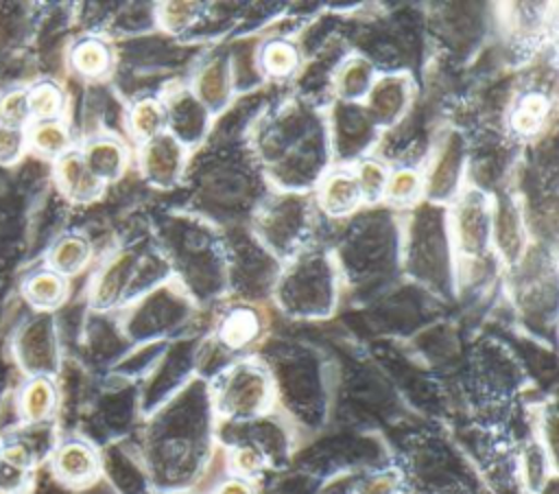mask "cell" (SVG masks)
Listing matches in <instances>:
<instances>
[{
  "label": "cell",
  "instance_id": "cell-1",
  "mask_svg": "<svg viewBox=\"0 0 559 494\" xmlns=\"http://www.w3.org/2000/svg\"><path fill=\"white\" fill-rule=\"evenodd\" d=\"M273 402V383L266 369L245 361L227 369L214 387V407L229 420H253Z\"/></svg>",
  "mask_w": 559,
  "mask_h": 494
},
{
  "label": "cell",
  "instance_id": "cell-2",
  "mask_svg": "<svg viewBox=\"0 0 559 494\" xmlns=\"http://www.w3.org/2000/svg\"><path fill=\"white\" fill-rule=\"evenodd\" d=\"M15 354L24 372L31 376H48L57 372L59 365V348L52 319L48 315H39L28 321L15 341Z\"/></svg>",
  "mask_w": 559,
  "mask_h": 494
},
{
  "label": "cell",
  "instance_id": "cell-3",
  "mask_svg": "<svg viewBox=\"0 0 559 494\" xmlns=\"http://www.w3.org/2000/svg\"><path fill=\"white\" fill-rule=\"evenodd\" d=\"M186 162L183 144L173 133H159L144 142L140 153V166L146 179L155 186H173Z\"/></svg>",
  "mask_w": 559,
  "mask_h": 494
},
{
  "label": "cell",
  "instance_id": "cell-4",
  "mask_svg": "<svg viewBox=\"0 0 559 494\" xmlns=\"http://www.w3.org/2000/svg\"><path fill=\"white\" fill-rule=\"evenodd\" d=\"M452 232L465 254H480L489 243V210L480 195L469 192L459 199L452 212Z\"/></svg>",
  "mask_w": 559,
  "mask_h": 494
},
{
  "label": "cell",
  "instance_id": "cell-5",
  "mask_svg": "<svg viewBox=\"0 0 559 494\" xmlns=\"http://www.w3.org/2000/svg\"><path fill=\"white\" fill-rule=\"evenodd\" d=\"M55 474L72 487H83L98 477L100 461L96 450L83 439H68L52 455Z\"/></svg>",
  "mask_w": 559,
  "mask_h": 494
},
{
  "label": "cell",
  "instance_id": "cell-6",
  "mask_svg": "<svg viewBox=\"0 0 559 494\" xmlns=\"http://www.w3.org/2000/svg\"><path fill=\"white\" fill-rule=\"evenodd\" d=\"M55 179L59 190L72 201H92L100 195L103 181L83 162L81 153L66 151L55 166Z\"/></svg>",
  "mask_w": 559,
  "mask_h": 494
},
{
  "label": "cell",
  "instance_id": "cell-7",
  "mask_svg": "<svg viewBox=\"0 0 559 494\" xmlns=\"http://www.w3.org/2000/svg\"><path fill=\"white\" fill-rule=\"evenodd\" d=\"M81 157L87 164V168L94 173V177L100 179L103 184L118 179L127 166V151L122 142L109 136L92 138L85 144Z\"/></svg>",
  "mask_w": 559,
  "mask_h": 494
},
{
  "label": "cell",
  "instance_id": "cell-8",
  "mask_svg": "<svg viewBox=\"0 0 559 494\" xmlns=\"http://www.w3.org/2000/svg\"><path fill=\"white\" fill-rule=\"evenodd\" d=\"M360 199L358 181L349 170H334L319 186V203L332 216L349 214Z\"/></svg>",
  "mask_w": 559,
  "mask_h": 494
},
{
  "label": "cell",
  "instance_id": "cell-9",
  "mask_svg": "<svg viewBox=\"0 0 559 494\" xmlns=\"http://www.w3.org/2000/svg\"><path fill=\"white\" fill-rule=\"evenodd\" d=\"M35 455L24 442H9L0 450V494H20L28 481Z\"/></svg>",
  "mask_w": 559,
  "mask_h": 494
},
{
  "label": "cell",
  "instance_id": "cell-10",
  "mask_svg": "<svg viewBox=\"0 0 559 494\" xmlns=\"http://www.w3.org/2000/svg\"><path fill=\"white\" fill-rule=\"evenodd\" d=\"M194 98L207 109H218L229 98V68L223 59L207 61L194 81Z\"/></svg>",
  "mask_w": 559,
  "mask_h": 494
},
{
  "label": "cell",
  "instance_id": "cell-11",
  "mask_svg": "<svg viewBox=\"0 0 559 494\" xmlns=\"http://www.w3.org/2000/svg\"><path fill=\"white\" fill-rule=\"evenodd\" d=\"M57 404V389L48 376H33L20 396V413L26 422L39 424L48 420Z\"/></svg>",
  "mask_w": 559,
  "mask_h": 494
},
{
  "label": "cell",
  "instance_id": "cell-12",
  "mask_svg": "<svg viewBox=\"0 0 559 494\" xmlns=\"http://www.w3.org/2000/svg\"><path fill=\"white\" fill-rule=\"evenodd\" d=\"M90 254H92V247L83 236H79V234L61 236L48 254L50 271L59 273L61 278L72 275V273L81 271L87 264Z\"/></svg>",
  "mask_w": 559,
  "mask_h": 494
},
{
  "label": "cell",
  "instance_id": "cell-13",
  "mask_svg": "<svg viewBox=\"0 0 559 494\" xmlns=\"http://www.w3.org/2000/svg\"><path fill=\"white\" fill-rule=\"evenodd\" d=\"M258 334H260V317L251 308L229 310L218 326V339L229 350H240L249 345Z\"/></svg>",
  "mask_w": 559,
  "mask_h": 494
},
{
  "label": "cell",
  "instance_id": "cell-14",
  "mask_svg": "<svg viewBox=\"0 0 559 494\" xmlns=\"http://www.w3.org/2000/svg\"><path fill=\"white\" fill-rule=\"evenodd\" d=\"M24 295L37 308H55L66 297V280L50 269L37 271L26 280Z\"/></svg>",
  "mask_w": 559,
  "mask_h": 494
},
{
  "label": "cell",
  "instance_id": "cell-15",
  "mask_svg": "<svg viewBox=\"0 0 559 494\" xmlns=\"http://www.w3.org/2000/svg\"><path fill=\"white\" fill-rule=\"evenodd\" d=\"M166 125V109L157 98H142L129 111V127L133 136L142 142L164 133Z\"/></svg>",
  "mask_w": 559,
  "mask_h": 494
},
{
  "label": "cell",
  "instance_id": "cell-16",
  "mask_svg": "<svg viewBox=\"0 0 559 494\" xmlns=\"http://www.w3.org/2000/svg\"><path fill=\"white\" fill-rule=\"evenodd\" d=\"M129 262H131V258L124 254V256L114 258L107 267H103L98 280L94 282V297H92L94 306L107 308L120 297L127 273H129Z\"/></svg>",
  "mask_w": 559,
  "mask_h": 494
},
{
  "label": "cell",
  "instance_id": "cell-17",
  "mask_svg": "<svg viewBox=\"0 0 559 494\" xmlns=\"http://www.w3.org/2000/svg\"><path fill=\"white\" fill-rule=\"evenodd\" d=\"M72 68L83 74V77H103L109 70L111 63V55L105 42L100 39H83L72 48L70 55Z\"/></svg>",
  "mask_w": 559,
  "mask_h": 494
},
{
  "label": "cell",
  "instance_id": "cell-18",
  "mask_svg": "<svg viewBox=\"0 0 559 494\" xmlns=\"http://www.w3.org/2000/svg\"><path fill=\"white\" fill-rule=\"evenodd\" d=\"M548 111H550L548 98L539 92H531V94L522 96L520 103L513 107L511 127L522 136H531L542 129Z\"/></svg>",
  "mask_w": 559,
  "mask_h": 494
},
{
  "label": "cell",
  "instance_id": "cell-19",
  "mask_svg": "<svg viewBox=\"0 0 559 494\" xmlns=\"http://www.w3.org/2000/svg\"><path fill=\"white\" fill-rule=\"evenodd\" d=\"M31 146L48 157H61L68 151L70 133L59 120H37L28 131Z\"/></svg>",
  "mask_w": 559,
  "mask_h": 494
},
{
  "label": "cell",
  "instance_id": "cell-20",
  "mask_svg": "<svg viewBox=\"0 0 559 494\" xmlns=\"http://www.w3.org/2000/svg\"><path fill=\"white\" fill-rule=\"evenodd\" d=\"M371 98V111L380 118V120H391L395 118L406 101V90L402 85V79H384L380 81L373 90H369Z\"/></svg>",
  "mask_w": 559,
  "mask_h": 494
},
{
  "label": "cell",
  "instance_id": "cell-21",
  "mask_svg": "<svg viewBox=\"0 0 559 494\" xmlns=\"http://www.w3.org/2000/svg\"><path fill=\"white\" fill-rule=\"evenodd\" d=\"M459 162H461L459 146H454V142L445 144L443 151L439 153L437 162H435V168H432V175H430V181H428L430 195L443 197V195L452 192V188L456 184V177H459Z\"/></svg>",
  "mask_w": 559,
  "mask_h": 494
},
{
  "label": "cell",
  "instance_id": "cell-22",
  "mask_svg": "<svg viewBox=\"0 0 559 494\" xmlns=\"http://www.w3.org/2000/svg\"><path fill=\"white\" fill-rule=\"evenodd\" d=\"M550 474H552L550 455L542 446V442L526 444V448L522 452V479H524L528 492L537 494Z\"/></svg>",
  "mask_w": 559,
  "mask_h": 494
},
{
  "label": "cell",
  "instance_id": "cell-23",
  "mask_svg": "<svg viewBox=\"0 0 559 494\" xmlns=\"http://www.w3.org/2000/svg\"><path fill=\"white\" fill-rule=\"evenodd\" d=\"M260 61L266 74L271 77H288L297 70L299 63V52L290 42L275 39L266 42L260 52Z\"/></svg>",
  "mask_w": 559,
  "mask_h": 494
},
{
  "label": "cell",
  "instance_id": "cell-24",
  "mask_svg": "<svg viewBox=\"0 0 559 494\" xmlns=\"http://www.w3.org/2000/svg\"><path fill=\"white\" fill-rule=\"evenodd\" d=\"M424 188V179L419 175V170L408 168V166H400L395 170L389 173L386 177V186H384V197L393 203H411L419 197Z\"/></svg>",
  "mask_w": 559,
  "mask_h": 494
},
{
  "label": "cell",
  "instance_id": "cell-25",
  "mask_svg": "<svg viewBox=\"0 0 559 494\" xmlns=\"http://www.w3.org/2000/svg\"><path fill=\"white\" fill-rule=\"evenodd\" d=\"M26 94H28L31 116H35L37 120H57L63 107V94L55 83L50 81L35 83L31 90H26Z\"/></svg>",
  "mask_w": 559,
  "mask_h": 494
},
{
  "label": "cell",
  "instance_id": "cell-26",
  "mask_svg": "<svg viewBox=\"0 0 559 494\" xmlns=\"http://www.w3.org/2000/svg\"><path fill=\"white\" fill-rule=\"evenodd\" d=\"M336 83H338V92L345 98H360L371 90V66L360 57L349 59L341 68Z\"/></svg>",
  "mask_w": 559,
  "mask_h": 494
},
{
  "label": "cell",
  "instance_id": "cell-27",
  "mask_svg": "<svg viewBox=\"0 0 559 494\" xmlns=\"http://www.w3.org/2000/svg\"><path fill=\"white\" fill-rule=\"evenodd\" d=\"M354 177L358 181L362 199L376 201V199L384 197V186H386L389 170H386V166L382 162L371 160V157L360 160L356 170H354Z\"/></svg>",
  "mask_w": 559,
  "mask_h": 494
},
{
  "label": "cell",
  "instance_id": "cell-28",
  "mask_svg": "<svg viewBox=\"0 0 559 494\" xmlns=\"http://www.w3.org/2000/svg\"><path fill=\"white\" fill-rule=\"evenodd\" d=\"M31 120L26 90H11L0 98V125L22 129Z\"/></svg>",
  "mask_w": 559,
  "mask_h": 494
},
{
  "label": "cell",
  "instance_id": "cell-29",
  "mask_svg": "<svg viewBox=\"0 0 559 494\" xmlns=\"http://www.w3.org/2000/svg\"><path fill=\"white\" fill-rule=\"evenodd\" d=\"M264 452L258 448V446H253V444H242V446H236L234 450H231V455H229V466H231V470L236 472V477H240V479H251V477H255V474H260L262 472V468H264Z\"/></svg>",
  "mask_w": 559,
  "mask_h": 494
},
{
  "label": "cell",
  "instance_id": "cell-30",
  "mask_svg": "<svg viewBox=\"0 0 559 494\" xmlns=\"http://www.w3.org/2000/svg\"><path fill=\"white\" fill-rule=\"evenodd\" d=\"M197 11H199V7L192 2H166L159 9V20L168 31L177 33L194 22Z\"/></svg>",
  "mask_w": 559,
  "mask_h": 494
},
{
  "label": "cell",
  "instance_id": "cell-31",
  "mask_svg": "<svg viewBox=\"0 0 559 494\" xmlns=\"http://www.w3.org/2000/svg\"><path fill=\"white\" fill-rule=\"evenodd\" d=\"M26 144V133L22 129L0 125V164H13Z\"/></svg>",
  "mask_w": 559,
  "mask_h": 494
},
{
  "label": "cell",
  "instance_id": "cell-32",
  "mask_svg": "<svg viewBox=\"0 0 559 494\" xmlns=\"http://www.w3.org/2000/svg\"><path fill=\"white\" fill-rule=\"evenodd\" d=\"M356 494H400V477L395 472H376L358 485Z\"/></svg>",
  "mask_w": 559,
  "mask_h": 494
},
{
  "label": "cell",
  "instance_id": "cell-33",
  "mask_svg": "<svg viewBox=\"0 0 559 494\" xmlns=\"http://www.w3.org/2000/svg\"><path fill=\"white\" fill-rule=\"evenodd\" d=\"M214 494H255V490H253L251 481L240 479V477H229L216 485Z\"/></svg>",
  "mask_w": 559,
  "mask_h": 494
},
{
  "label": "cell",
  "instance_id": "cell-34",
  "mask_svg": "<svg viewBox=\"0 0 559 494\" xmlns=\"http://www.w3.org/2000/svg\"><path fill=\"white\" fill-rule=\"evenodd\" d=\"M537 494H559V487H557V474H555V472L548 477V481L539 487V492H537Z\"/></svg>",
  "mask_w": 559,
  "mask_h": 494
}]
</instances>
